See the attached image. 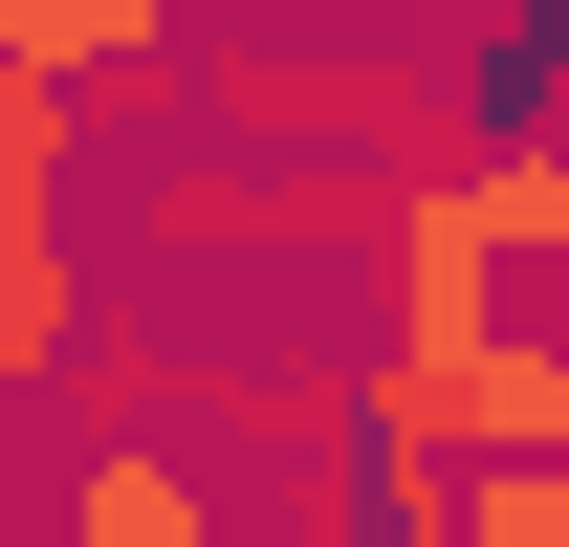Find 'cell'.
I'll return each instance as SVG.
<instances>
[{
  "label": "cell",
  "mask_w": 569,
  "mask_h": 547,
  "mask_svg": "<svg viewBox=\"0 0 569 547\" xmlns=\"http://www.w3.org/2000/svg\"><path fill=\"white\" fill-rule=\"evenodd\" d=\"M67 176H88V110L0 67V219H67Z\"/></svg>",
  "instance_id": "6"
},
{
  "label": "cell",
  "mask_w": 569,
  "mask_h": 547,
  "mask_svg": "<svg viewBox=\"0 0 569 547\" xmlns=\"http://www.w3.org/2000/svg\"><path fill=\"white\" fill-rule=\"evenodd\" d=\"M44 547H263V504H241V481H198L176 438H88Z\"/></svg>",
  "instance_id": "3"
},
{
  "label": "cell",
  "mask_w": 569,
  "mask_h": 547,
  "mask_svg": "<svg viewBox=\"0 0 569 547\" xmlns=\"http://www.w3.org/2000/svg\"><path fill=\"white\" fill-rule=\"evenodd\" d=\"M198 132L241 176H372V198H417V176L503 153V110L460 88V44H219Z\"/></svg>",
  "instance_id": "1"
},
{
  "label": "cell",
  "mask_w": 569,
  "mask_h": 547,
  "mask_svg": "<svg viewBox=\"0 0 569 547\" xmlns=\"http://www.w3.org/2000/svg\"><path fill=\"white\" fill-rule=\"evenodd\" d=\"M198 22H219V0H0V67H22V88H67V110H88L110 67H176Z\"/></svg>",
  "instance_id": "4"
},
{
  "label": "cell",
  "mask_w": 569,
  "mask_h": 547,
  "mask_svg": "<svg viewBox=\"0 0 569 547\" xmlns=\"http://www.w3.org/2000/svg\"><path fill=\"white\" fill-rule=\"evenodd\" d=\"M482 0H329V44H460Z\"/></svg>",
  "instance_id": "7"
},
{
  "label": "cell",
  "mask_w": 569,
  "mask_h": 547,
  "mask_svg": "<svg viewBox=\"0 0 569 547\" xmlns=\"http://www.w3.org/2000/svg\"><path fill=\"white\" fill-rule=\"evenodd\" d=\"M88 350V263H67V219H0V395H44Z\"/></svg>",
  "instance_id": "5"
},
{
  "label": "cell",
  "mask_w": 569,
  "mask_h": 547,
  "mask_svg": "<svg viewBox=\"0 0 569 547\" xmlns=\"http://www.w3.org/2000/svg\"><path fill=\"white\" fill-rule=\"evenodd\" d=\"M219 44H329V0H219Z\"/></svg>",
  "instance_id": "8"
},
{
  "label": "cell",
  "mask_w": 569,
  "mask_h": 547,
  "mask_svg": "<svg viewBox=\"0 0 569 547\" xmlns=\"http://www.w3.org/2000/svg\"><path fill=\"white\" fill-rule=\"evenodd\" d=\"M372 176H241V153H176V176H132V263H351L372 241Z\"/></svg>",
  "instance_id": "2"
}]
</instances>
